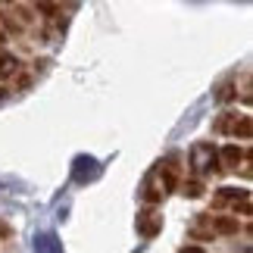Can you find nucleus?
I'll use <instances>...</instances> for the list:
<instances>
[{
    "label": "nucleus",
    "mask_w": 253,
    "mask_h": 253,
    "mask_svg": "<svg viewBox=\"0 0 253 253\" xmlns=\"http://www.w3.org/2000/svg\"><path fill=\"white\" fill-rule=\"evenodd\" d=\"M188 163H191V172L197 175V181L222 169V163H219V150L212 147L210 141H197V144H194V147H191V157H188Z\"/></svg>",
    "instance_id": "nucleus-1"
},
{
    "label": "nucleus",
    "mask_w": 253,
    "mask_h": 253,
    "mask_svg": "<svg viewBox=\"0 0 253 253\" xmlns=\"http://www.w3.org/2000/svg\"><path fill=\"white\" fill-rule=\"evenodd\" d=\"M160 228H163V216L157 210H144L138 216V235L141 238H157Z\"/></svg>",
    "instance_id": "nucleus-2"
},
{
    "label": "nucleus",
    "mask_w": 253,
    "mask_h": 253,
    "mask_svg": "<svg viewBox=\"0 0 253 253\" xmlns=\"http://www.w3.org/2000/svg\"><path fill=\"white\" fill-rule=\"evenodd\" d=\"M212 235H238V216H212L210 219Z\"/></svg>",
    "instance_id": "nucleus-3"
},
{
    "label": "nucleus",
    "mask_w": 253,
    "mask_h": 253,
    "mask_svg": "<svg viewBox=\"0 0 253 253\" xmlns=\"http://www.w3.org/2000/svg\"><path fill=\"white\" fill-rule=\"evenodd\" d=\"M244 197H250V194L241 191V188H222V191L216 194V200H212V207H225V203H231V207H235V203L244 200Z\"/></svg>",
    "instance_id": "nucleus-4"
},
{
    "label": "nucleus",
    "mask_w": 253,
    "mask_h": 253,
    "mask_svg": "<svg viewBox=\"0 0 253 253\" xmlns=\"http://www.w3.org/2000/svg\"><path fill=\"white\" fill-rule=\"evenodd\" d=\"M16 72H19V60L9 50H0V82H3V79H13Z\"/></svg>",
    "instance_id": "nucleus-5"
},
{
    "label": "nucleus",
    "mask_w": 253,
    "mask_h": 253,
    "mask_svg": "<svg viewBox=\"0 0 253 253\" xmlns=\"http://www.w3.org/2000/svg\"><path fill=\"white\" fill-rule=\"evenodd\" d=\"M244 160V150L241 147H235V144H228V147H222V153H219V163H225L228 169H238V163Z\"/></svg>",
    "instance_id": "nucleus-6"
},
{
    "label": "nucleus",
    "mask_w": 253,
    "mask_h": 253,
    "mask_svg": "<svg viewBox=\"0 0 253 253\" xmlns=\"http://www.w3.org/2000/svg\"><path fill=\"white\" fill-rule=\"evenodd\" d=\"M231 134H235V138H241V141H247L250 134H253V122H250V116H235Z\"/></svg>",
    "instance_id": "nucleus-7"
},
{
    "label": "nucleus",
    "mask_w": 253,
    "mask_h": 253,
    "mask_svg": "<svg viewBox=\"0 0 253 253\" xmlns=\"http://www.w3.org/2000/svg\"><path fill=\"white\" fill-rule=\"evenodd\" d=\"M35 250L38 253H63L60 244H56V235H41V238L35 241Z\"/></svg>",
    "instance_id": "nucleus-8"
},
{
    "label": "nucleus",
    "mask_w": 253,
    "mask_h": 253,
    "mask_svg": "<svg viewBox=\"0 0 253 253\" xmlns=\"http://www.w3.org/2000/svg\"><path fill=\"white\" fill-rule=\"evenodd\" d=\"M203 191H207V188H203V181H197V178H191V181L181 184V194H184V197H191V200L203 197Z\"/></svg>",
    "instance_id": "nucleus-9"
},
{
    "label": "nucleus",
    "mask_w": 253,
    "mask_h": 253,
    "mask_svg": "<svg viewBox=\"0 0 253 253\" xmlns=\"http://www.w3.org/2000/svg\"><path fill=\"white\" fill-rule=\"evenodd\" d=\"M231 125H235V113H222L216 119V131H231Z\"/></svg>",
    "instance_id": "nucleus-10"
},
{
    "label": "nucleus",
    "mask_w": 253,
    "mask_h": 253,
    "mask_svg": "<svg viewBox=\"0 0 253 253\" xmlns=\"http://www.w3.org/2000/svg\"><path fill=\"white\" fill-rule=\"evenodd\" d=\"M188 235H191L194 241H212V228H200V225H194Z\"/></svg>",
    "instance_id": "nucleus-11"
},
{
    "label": "nucleus",
    "mask_w": 253,
    "mask_h": 253,
    "mask_svg": "<svg viewBox=\"0 0 253 253\" xmlns=\"http://www.w3.org/2000/svg\"><path fill=\"white\" fill-rule=\"evenodd\" d=\"M235 212H241V216H250V197L238 200V203H235Z\"/></svg>",
    "instance_id": "nucleus-12"
},
{
    "label": "nucleus",
    "mask_w": 253,
    "mask_h": 253,
    "mask_svg": "<svg viewBox=\"0 0 253 253\" xmlns=\"http://www.w3.org/2000/svg\"><path fill=\"white\" fill-rule=\"evenodd\" d=\"M6 238H13V228H9V222L0 219V241H6Z\"/></svg>",
    "instance_id": "nucleus-13"
},
{
    "label": "nucleus",
    "mask_w": 253,
    "mask_h": 253,
    "mask_svg": "<svg viewBox=\"0 0 253 253\" xmlns=\"http://www.w3.org/2000/svg\"><path fill=\"white\" fill-rule=\"evenodd\" d=\"M216 97H219V100H228V97H231V84H222V91Z\"/></svg>",
    "instance_id": "nucleus-14"
},
{
    "label": "nucleus",
    "mask_w": 253,
    "mask_h": 253,
    "mask_svg": "<svg viewBox=\"0 0 253 253\" xmlns=\"http://www.w3.org/2000/svg\"><path fill=\"white\" fill-rule=\"evenodd\" d=\"M178 253H203V247H181Z\"/></svg>",
    "instance_id": "nucleus-15"
},
{
    "label": "nucleus",
    "mask_w": 253,
    "mask_h": 253,
    "mask_svg": "<svg viewBox=\"0 0 253 253\" xmlns=\"http://www.w3.org/2000/svg\"><path fill=\"white\" fill-rule=\"evenodd\" d=\"M3 97H6V87H0V100H3Z\"/></svg>",
    "instance_id": "nucleus-16"
},
{
    "label": "nucleus",
    "mask_w": 253,
    "mask_h": 253,
    "mask_svg": "<svg viewBox=\"0 0 253 253\" xmlns=\"http://www.w3.org/2000/svg\"><path fill=\"white\" fill-rule=\"evenodd\" d=\"M0 41H6V35H3V32H0Z\"/></svg>",
    "instance_id": "nucleus-17"
}]
</instances>
